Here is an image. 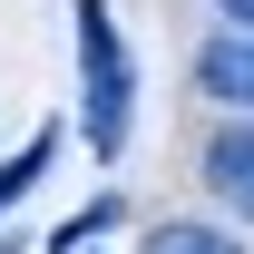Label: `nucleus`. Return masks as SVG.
<instances>
[{
	"mask_svg": "<svg viewBox=\"0 0 254 254\" xmlns=\"http://www.w3.org/2000/svg\"><path fill=\"white\" fill-rule=\"evenodd\" d=\"M147 254H235L215 235V225H157V235H147Z\"/></svg>",
	"mask_w": 254,
	"mask_h": 254,
	"instance_id": "obj_5",
	"label": "nucleus"
},
{
	"mask_svg": "<svg viewBox=\"0 0 254 254\" xmlns=\"http://www.w3.org/2000/svg\"><path fill=\"white\" fill-rule=\"evenodd\" d=\"M127 98H137V68H127L118 20H108V0H78V118H88L98 157L127 147Z\"/></svg>",
	"mask_w": 254,
	"mask_h": 254,
	"instance_id": "obj_1",
	"label": "nucleus"
},
{
	"mask_svg": "<svg viewBox=\"0 0 254 254\" xmlns=\"http://www.w3.org/2000/svg\"><path fill=\"white\" fill-rule=\"evenodd\" d=\"M195 88L215 98V108H245L254 118V30H215L195 49Z\"/></svg>",
	"mask_w": 254,
	"mask_h": 254,
	"instance_id": "obj_2",
	"label": "nucleus"
},
{
	"mask_svg": "<svg viewBox=\"0 0 254 254\" xmlns=\"http://www.w3.org/2000/svg\"><path fill=\"white\" fill-rule=\"evenodd\" d=\"M49 157H59V137H49V127H39L20 157H0V205H20V195L39 186V166H49Z\"/></svg>",
	"mask_w": 254,
	"mask_h": 254,
	"instance_id": "obj_4",
	"label": "nucleus"
},
{
	"mask_svg": "<svg viewBox=\"0 0 254 254\" xmlns=\"http://www.w3.org/2000/svg\"><path fill=\"white\" fill-rule=\"evenodd\" d=\"M225 10H235V30H254V0H225Z\"/></svg>",
	"mask_w": 254,
	"mask_h": 254,
	"instance_id": "obj_6",
	"label": "nucleus"
},
{
	"mask_svg": "<svg viewBox=\"0 0 254 254\" xmlns=\"http://www.w3.org/2000/svg\"><path fill=\"white\" fill-rule=\"evenodd\" d=\"M205 186H215L235 215H254V118H245V127H225L215 147H205Z\"/></svg>",
	"mask_w": 254,
	"mask_h": 254,
	"instance_id": "obj_3",
	"label": "nucleus"
}]
</instances>
